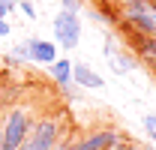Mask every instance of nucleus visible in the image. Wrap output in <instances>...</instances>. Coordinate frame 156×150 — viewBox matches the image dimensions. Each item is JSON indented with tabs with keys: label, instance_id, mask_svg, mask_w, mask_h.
Wrapping results in <instances>:
<instances>
[{
	"label": "nucleus",
	"instance_id": "nucleus-4",
	"mask_svg": "<svg viewBox=\"0 0 156 150\" xmlns=\"http://www.w3.org/2000/svg\"><path fill=\"white\" fill-rule=\"evenodd\" d=\"M78 42H81V21H78V15L60 9L54 15V45L60 51H75Z\"/></svg>",
	"mask_w": 156,
	"mask_h": 150
},
{
	"label": "nucleus",
	"instance_id": "nucleus-2",
	"mask_svg": "<svg viewBox=\"0 0 156 150\" xmlns=\"http://www.w3.org/2000/svg\"><path fill=\"white\" fill-rule=\"evenodd\" d=\"M33 126V117L27 108H12V111L3 117V150H18Z\"/></svg>",
	"mask_w": 156,
	"mask_h": 150
},
{
	"label": "nucleus",
	"instance_id": "nucleus-7",
	"mask_svg": "<svg viewBox=\"0 0 156 150\" xmlns=\"http://www.w3.org/2000/svg\"><path fill=\"white\" fill-rule=\"evenodd\" d=\"M72 84L87 87V90H99V87L105 84V78L96 75V69L87 66V63H72Z\"/></svg>",
	"mask_w": 156,
	"mask_h": 150
},
{
	"label": "nucleus",
	"instance_id": "nucleus-6",
	"mask_svg": "<svg viewBox=\"0 0 156 150\" xmlns=\"http://www.w3.org/2000/svg\"><path fill=\"white\" fill-rule=\"evenodd\" d=\"M27 42V51H30V60H36V63H45V66H51L54 60H57V45L54 42H48V39H24Z\"/></svg>",
	"mask_w": 156,
	"mask_h": 150
},
{
	"label": "nucleus",
	"instance_id": "nucleus-9",
	"mask_svg": "<svg viewBox=\"0 0 156 150\" xmlns=\"http://www.w3.org/2000/svg\"><path fill=\"white\" fill-rule=\"evenodd\" d=\"M105 57H108V63L114 66L117 72H129L132 66H135V60H129L126 54L117 57V48H114V36H108V45H105Z\"/></svg>",
	"mask_w": 156,
	"mask_h": 150
},
{
	"label": "nucleus",
	"instance_id": "nucleus-10",
	"mask_svg": "<svg viewBox=\"0 0 156 150\" xmlns=\"http://www.w3.org/2000/svg\"><path fill=\"white\" fill-rule=\"evenodd\" d=\"M144 132H147L150 144H156V114H144Z\"/></svg>",
	"mask_w": 156,
	"mask_h": 150
},
{
	"label": "nucleus",
	"instance_id": "nucleus-5",
	"mask_svg": "<svg viewBox=\"0 0 156 150\" xmlns=\"http://www.w3.org/2000/svg\"><path fill=\"white\" fill-rule=\"evenodd\" d=\"M120 144V132L117 129H99L87 138H81L78 144H72L75 150H114Z\"/></svg>",
	"mask_w": 156,
	"mask_h": 150
},
{
	"label": "nucleus",
	"instance_id": "nucleus-8",
	"mask_svg": "<svg viewBox=\"0 0 156 150\" xmlns=\"http://www.w3.org/2000/svg\"><path fill=\"white\" fill-rule=\"evenodd\" d=\"M48 75H51V78H54V81L60 84V87L66 90V87L72 84V63H69L66 57H57V60L48 66Z\"/></svg>",
	"mask_w": 156,
	"mask_h": 150
},
{
	"label": "nucleus",
	"instance_id": "nucleus-11",
	"mask_svg": "<svg viewBox=\"0 0 156 150\" xmlns=\"http://www.w3.org/2000/svg\"><path fill=\"white\" fill-rule=\"evenodd\" d=\"M60 9H63V12H72V15H78V9H81V0H60Z\"/></svg>",
	"mask_w": 156,
	"mask_h": 150
},
{
	"label": "nucleus",
	"instance_id": "nucleus-18",
	"mask_svg": "<svg viewBox=\"0 0 156 150\" xmlns=\"http://www.w3.org/2000/svg\"><path fill=\"white\" fill-rule=\"evenodd\" d=\"M141 150H156V144H144V147H141Z\"/></svg>",
	"mask_w": 156,
	"mask_h": 150
},
{
	"label": "nucleus",
	"instance_id": "nucleus-1",
	"mask_svg": "<svg viewBox=\"0 0 156 150\" xmlns=\"http://www.w3.org/2000/svg\"><path fill=\"white\" fill-rule=\"evenodd\" d=\"M120 21L141 36H156V9L150 0H120Z\"/></svg>",
	"mask_w": 156,
	"mask_h": 150
},
{
	"label": "nucleus",
	"instance_id": "nucleus-20",
	"mask_svg": "<svg viewBox=\"0 0 156 150\" xmlns=\"http://www.w3.org/2000/svg\"><path fill=\"white\" fill-rule=\"evenodd\" d=\"M150 3H153V9H156V0H150Z\"/></svg>",
	"mask_w": 156,
	"mask_h": 150
},
{
	"label": "nucleus",
	"instance_id": "nucleus-15",
	"mask_svg": "<svg viewBox=\"0 0 156 150\" xmlns=\"http://www.w3.org/2000/svg\"><path fill=\"white\" fill-rule=\"evenodd\" d=\"M0 3H3V6H6V9H9V12H12V9H15V6H18V0H0Z\"/></svg>",
	"mask_w": 156,
	"mask_h": 150
},
{
	"label": "nucleus",
	"instance_id": "nucleus-17",
	"mask_svg": "<svg viewBox=\"0 0 156 150\" xmlns=\"http://www.w3.org/2000/svg\"><path fill=\"white\" fill-rule=\"evenodd\" d=\"M6 15H9V9H6V6L0 3V18H6Z\"/></svg>",
	"mask_w": 156,
	"mask_h": 150
},
{
	"label": "nucleus",
	"instance_id": "nucleus-16",
	"mask_svg": "<svg viewBox=\"0 0 156 150\" xmlns=\"http://www.w3.org/2000/svg\"><path fill=\"white\" fill-rule=\"evenodd\" d=\"M114 150H141V147H138V144H117Z\"/></svg>",
	"mask_w": 156,
	"mask_h": 150
},
{
	"label": "nucleus",
	"instance_id": "nucleus-14",
	"mask_svg": "<svg viewBox=\"0 0 156 150\" xmlns=\"http://www.w3.org/2000/svg\"><path fill=\"white\" fill-rule=\"evenodd\" d=\"M9 33H12V24H9L6 18H0V39H3V36H9Z\"/></svg>",
	"mask_w": 156,
	"mask_h": 150
},
{
	"label": "nucleus",
	"instance_id": "nucleus-12",
	"mask_svg": "<svg viewBox=\"0 0 156 150\" xmlns=\"http://www.w3.org/2000/svg\"><path fill=\"white\" fill-rule=\"evenodd\" d=\"M18 9L27 15V18H36V6H33L30 0H18Z\"/></svg>",
	"mask_w": 156,
	"mask_h": 150
},
{
	"label": "nucleus",
	"instance_id": "nucleus-19",
	"mask_svg": "<svg viewBox=\"0 0 156 150\" xmlns=\"http://www.w3.org/2000/svg\"><path fill=\"white\" fill-rule=\"evenodd\" d=\"M0 138H3V114H0Z\"/></svg>",
	"mask_w": 156,
	"mask_h": 150
},
{
	"label": "nucleus",
	"instance_id": "nucleus-3",
	"mask_svg": "<svg viewBox=\"0 0 156 150\" xmlns=\"http://www.w3.org/2000/svg\"><path fill=\"white\" fill-rule=\"evenodd\" d=\"M57 144H60V126L51 117H42L30 126V135L18 150H54Z\"/></svg>",
	"mask_w": 156,
	"mask_h": 150
},
{
	"label": "nucleus",
	"instance_id": "nucleus-13",
	"mask_svg": "<svg viewBox=\"0 0 156 150\" xmlns=\"http://www.w3.org/2000/svg\"><path fill=\"white\" fill-rule=\"evenodd\" d=\"M12 54L18 57V60H30V51H27V42H18V45L12 48Z\"/></svg>",
	"mask_w": 156,
	"mask_h": 150
}]
</instances>
